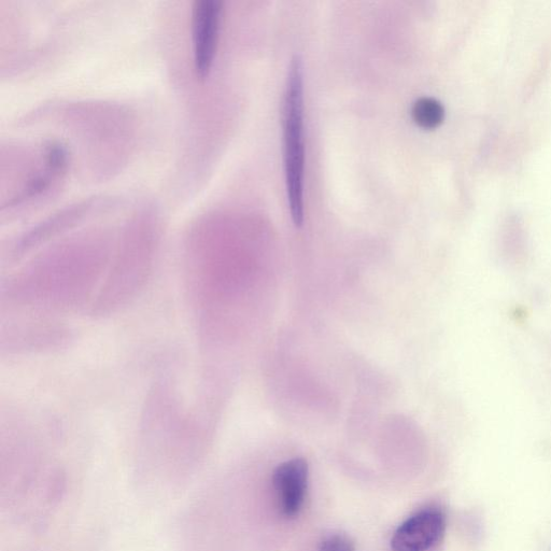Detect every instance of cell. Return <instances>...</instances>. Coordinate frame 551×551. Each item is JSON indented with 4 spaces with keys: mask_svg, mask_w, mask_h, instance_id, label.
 <instances>
[{
    "mask_svg": "<svg viewBox=\"0 0 551 551\" xmlns=\"http://www.w3.org/2000/svg\"><path fill=\"white\" fill-rule=\"evenodd\" d=\"M108 264L102 248L65 247L42 254L5 282L3 303L31 312H78L91 307Z\"/></svg>",
    "mask_w": 551,
    "mask_h": 551,
    "instance_id": "obj_1",
    "label": "cell"
},
{
    "mask_svg": "<svg viewBox=\"0 0 551 551\" xmlns=\"http://www.w3.org/2000/svg\"><path fill=\"white\" fill-rule=\"evenodd\" d=\"M126 240L117 256L109 261L100 290L90 307L97 319L116 315L143 293L153 274L155 248L150 238Z\"/></svg>",
    "mask_w": 551,
    "mask_h": 551,
    "instance_id": "obj_2",
    "label": "cell"
},
{
    "mask_svg": "<svg viewBox=\"0 0 551 551\" xmlns=\"http://www.w3.org/2000/svg\"><path fill=\"white\" fill-rule=\"evenodd\" d=\"M301 60L293 59L284 109L285 172L291 217L300 228L304 222V88Z\"/></svg>",
    "mask_w": 551,
    "mask_h": 551,
    "instance_id": "obj_3",
    "label": "cell"
},
{
    "mask_svg": "<svg viewBox=\"0 0 551 551\" xmlns=\"http://www.w3.org/2000/svg\"><path fill=\"white\" fill-rule=\"evenodd\" d=\"M220 0H196L192 10L193 54L196 74L205 78L213 66L220 32Z\"/></svg>",
    "mask_w": 551,
    "mask_h": 551,
    "instance_id": "obj_4",
    "label": "cell"
},
{
    "mask_svg": "<svg viewBox=\"0 0 551 551\" xmlns=\"http://www.w3.org/2000/svg\"><path fill=\"white\" fill-rule=\"evenodd\" d=\"M445 527L442 512H419L404 521L394 532L391 548L393 551H428L442 540Z\"/></svg>",
    "mask_w": 551,
    "mask_h": 551,
    "instance_id": "obj_5",
    "label": "cell"
},
{
    "mask_svg": "<svg viewBox=\"0 0 551 551\" xmlns=\"http://www.w3.org/2000/svg\"><path fill=\"white\" fill-rule=\"evenodd\" d=\"M273 484L281 514L294 518L302 511L308 486V464L301 458L282 463L275 470Z\"/></svg>",
    "mask_w": 551,
    "mask_h": 551,
    "instance_id": "obj_6",
    "label": "cell"
},
{
    "mask_svg": "<svg viewBox=\"0 0 551 551\" xmlns=\"http://www.w3.org/2000/svg\"><path fill=\"white\" fill-rule=\"evenodd\" d=\"M90 203H80L75 206H70L59 214L47 219L46 221L35 226L34 229L24 234L19 243L14 246L12 256L14 259H21L26 253L31 252L39 247L42 243L51 237L63 232L69 226L74 225L79 221L87 211L91 208Z\"/></svg>",
    "mask_w": 551,
    "mask_h": 551,
    "instance_id": "obj_7",
    "label": "cell"
},
{
    "mask_svg": "<svg viewBox=\"0 0 551 551\" xmlns=\"http://www.w3.org/2000/svg\"><path fill=\"white\" fill-rule=\"evenodd\" d=\"M69 339V333L60 327H26L9 330L8 341L3 344L9 351L50 349L62 346Z\"/></svg>",
    "mask_w": 551,
    "mask_h": 551,
    "instance_id": "obj_8",
    "label": "cell"
},
{
    "mask_svg": "<svg viewBox=\"0 0 551 551\" xmlns=\"http://www.w3.org/2000/svg\"><path fill=\"white\" fill-rule=\"evenodd\" d=\"M415 123L423 130H434L439 127L445 118L443 105L433 97H421L412 109Z\"/></svg>",
    "mask_w": 551,
    "mask_h": 551,
    "instance_id": "obj_9",
    "label": "cell"
},
{
    "mask_svg": "<svg viewBox=\"0 0 551 551\" xmlns=\"http://www.w3.org/2000/svg\"><path fill=\"white\" fill-rule=\"evenodd\" d=\"M355 544L348 535L335 533L328 536L320 546L319 551H355Z\"/></svg>",
    "mask_w": 551,
    "mask_h": 551,
    "instance_id": "obj_10",
    "label": "cell"
}]
</instances>
